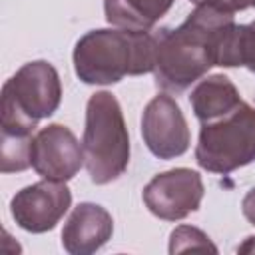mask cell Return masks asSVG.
<instances>
[{"mask_svg":"<svg viewBox=\"0 0 255 255\" xmlns=\"http://www.w3.org/2000/svg\"><path fill=\"white\" fill-rule=\"evenodd\" d=\"M233 28V14L195 6L181 26L155 32V84L165 92L179 94L211 66H221Z\"/></svg>","mask_w":255,"mask_h":255,"instance_id":"obj_1","label":"cell"},{"mask_svg":"<svg viewBox=\"0 0 255 255\" xmlns=\"http://www.w3.org/2000/svg\"><path fill=\"white\" fill-rule=\"evenodd\" d=\"M62 100L56 68L46 60L24 64L2 88V173L30 167L32 131Z\"/></svg>","mask_w":255,"mask_h":255,"instance_id":"obj_2","label":"cell"},{"mask_svg":"<svg viewBox=\"0 0 255 255\" xmlns=\"http://www.w3.org/2000/svg\"><path fill=\"white\" fill-rule=\"evenodd\" d=\"M155 68V34L128 30H90L74 48V70L84 84H116Z\"/></svg>","mask_w":255,"mask_h":255,"instance_id":"obj_3","label":"cell"},{"mask_svg":"<svg viewBox=\"0 0 255 255\" xmlns=\"http://www.w3.org/2000/svg\"><path fill=\"white\" fill-rule=\"evenodd\" d=\"M84 163L96 185L118 179L129 163V135L122 108L110 92H96L86 106Z\"/></svg>","mask_w":255,"mask_h":255,"instance_id":"obj_4","label":"cell"},{"mask_svg":"<svg viewBox=\"0 0 255 255\" xmlns=\"http://www.w3.org/2000/svg\"><path fill=\"white\" fill-rule=\"evenodd\" d=\"M195 161L221 175L255 161V108L241 102L223 118L201 124Z\"/></svg>","mask_w":255,"mask_h":255,"instance_id":"obj_5","label":"cell"},{"mask_svg":"<svg viewBox=\"0 0 255 255\" xmlns=\"http://www.w3.org/2000/svg\"><path fill=\"white\" fill-rule=\"evenodd\" d=\"M203 199L201 175L187 167H175L157 173L143 187V203L165 221H179L197 211Z\"/></svg>","mask_w":255,"mask_h":255,"instance_id":"obj_6","label":"cell"},{"mask_svg":"<svg viewBox=\"0 0 255 255\" xmlns=\"http://www.w3.org/2000/svg\"><path fill=\"white\" fill-rule=\"evenodd\" d=\"M72 205V191L66 181L44 179L20 189L10 201V213L18 227L30 233H44L56 227Z\"/></svg>","mask_w":255,"mask_h":255,"instance_id":"obj_7","label":"cell"},{"mask_svg":"<svg viewBox=\"0 0 255 255\" xmlns=\"http://www.w3.org/2000/svg\"><path fill=\"white\" fill-rule=\"evenodd\" d=\"M141 135L147 149L159 159H173L189 149V128L177 102L167 94H157L143 110Z\"/></svg>","mask_w":255,"mask_h":255,"instance_id":"obj_8","label":"cell"},{"mask_svg":"<svg viewBox=\"0 0 255 255\" xmlns=\"http://www.w3.org/2000/svg\"><path fill=\"white\" fill-rule=\"evenodd\" d=\"M30 165L44 179L68 181L84 165V149L70 128L50 124L32 137Z\"/></svg>","mask_w":255,"mask_h":255,"instance_id":"obj_9","label":"cell"},{"mask_svg":"<svg viewBox=\"0 0 255 255\" xmlns=\"http://www.w3.org/2000/svg\"><path fill=\"white\" fill-rule=\"evenodd\" d=\"M112 215L98 203L84 201L74 207L62 229V245L72 255H90L112 237Z\"/></svg>","mask_w":255,"mask_h":255,"instance_id":"obj_10","label":"cell"},{"mask_svg":"<svg viewBox=\"0 0 255 255\" xmlns=\"http://www.w3.org/2000/svg\"><path fill=\"white\" fill-rule=\"evenodd\" d=\"M241 102L243 100L235 84L223 74L207 76L191 90V96H189L193 114L201 124L223 118L225 114L233 112Z\"/></svg>","mask_w":255,"mask_h":255,"instance_id":"obj_11","label":"cell"},{"mask_svg":"<svg viewBox=\"0 0 255 255\" xmlns=\"http://www.w3.org/2000/svg\"><path fill=\"white\" fill-rule=\"evenodd\" d=\"M173 0H104L108 24L128 32H149L163 18Z\"/></svg>","mask_w":255,"mask_h":255,"instance_id":"obj_12","label":"cell"},{"mask_svg":"<svg viewBox=\"0 0 255 255\" xmlns=\"http://www.w3.org/2000/svg\"><path fill=\"white\" fill-rule=\"evenodd\" d=\"M221 66L223 68L245 66L255 74V20L241 26L235 24L225 44Z\"/></svg>","mask_w":255,"mask_h":255,"instance_id":"obj_13","label":"cell"},{"mask_svg":"<svg viewBox=\"0 0 255 255\" xmlns=\"http://www.w3.org/2000/svg\"><path fill=\"white\" fill-rule=\"evenodd\" d=\"M185 251H211L217 253V247L211 243V239L197 227L191 225H179L169 235V253H185Z\"/></svg>","mask_w":255,"mask_h":255,"instance_id":"obj_14","label":"cell"},{"mask_svg":"<svg viewBox=\"0 0 255 255\" xmlns=\"http://www.w3.org/2000/svg\"><path fill=\"white\" fill-rule=\"evenodd\" d=\"M189 2H193L195 6H207L213 10L225 12V14H235V12H241L247 6H251L249 0H189Z\"/></svg>","mask_w":255,"mask_h":255,"instance_id":"obj_15","label":"cell"},{"mask_svg":"<svg viewBox=\"0 0 255 255\" xmlns=\"http://www.w3.org/2000/svg\"><path fill=\"white\" fill-rule=\"evenodd\" d=\"M241 211H243L245 219H247L251 225H255V187H251V189L245 193V197H243V201H241Z\"/></svg>","mask_w":255,"mask_h":255,"instance_id":"obj_16","label":"cell"},{"mask_svg":"<svg viewBox=\"0 0 255 255\" xmlns=\"http://www.w3.org/2000/svg\"><path fill=\"white\" fill-rule=\"evenodd\" d=\"M237 253H255V237H247L241 245H237Z\"/></svg>","mask_w":255,"mask_h":255,"instance_id":"obj_17","label":"cell"},{"mask_svg":"<svg viewBox=\"0 0 255 255\" xmlns=\"http://www.w3.org/2000/svg\"><path fill=\"white\" fill-rule=\"evenodd\" d=\"M249 4H251V6H253V8H255V0H249Z\"/></svg>","mask_w":255,"mask_h":255,"instance_id":"obj_18","label":"cell"}]
</instances>
